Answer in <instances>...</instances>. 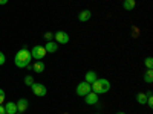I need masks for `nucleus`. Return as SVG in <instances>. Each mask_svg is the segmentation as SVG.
Returning <instances> with one entry per match:
<instances>
[{
  "instance_id": "f3484780",
  "label": "nucleus",
  "mask_w": 153,
  "mask_h": 114,
  "mask_svg": "<svg viewBox=\"0 0 153 114\" xmlns=\"http://www.w3.org/2000/svg\"><path fill=\"white\" fill-rule=\"evenodd\" d=\"M5 99H6L5 90H3V88H0V105H3V102H5Z\"/></svg>"
},
{
  "instance_id": "f03ea898",
  "label": "nucleus",
  "mask_w": 153,
  "mask_h": 114,
  "mask_svg": "<svg viewBox=\"0 0 153 114\" xmlns=\"http://www.w3.org/2000/svg\"><path fill=\"white\" fill-rule=\"evenodd\" d=\"M92 87V91L97 93V94H106L109 90H110V82L104 78H97L95 82L91 84Z\"/></svg>"
},
{
  "instance_id": "4468645a",
  "label": "nucleus",
  "mask_w": 153,
  "mask_h": 114,
  "mask_svg": "<svg viewBox=\"0 0 153 114\" xmlns=\"http://www.w3.org/2000/svg\"><path fill=\"white\" fill-rule=\"evenodd\" d=\"M136 102L139 105H146L147 104V93H138L136 94Z\"/></svg>"
},
{
  "instance_id": "f257e3e1",
  "label": "nucleus",
  "mask_w": 153,
  "mask_h": 114,
  "mask_svg": "<svg viewBox=\"0 0 153 114\" xmlns=\"http://www.w3.org/2000/svg\"><path fill=\"white\" fill-rule=\"evenodd\" d=\"M31 59H32L31 50L26 49V47H23V49H20L19 52L16 53V56H14V64H16L19 69H25V67L29 66Z\"/></svg>"
},
{
  "instance_id": "0eeeda50",
  "label": "nucleus",
  "mask_w": 153,
  "mask_h": 114,
  "mask_svg": "<svg viewBox=\"0 0 153 114\" xmlns=\"http://www.w3.org/2000/svg\"><path fill=\"white\" fill-rule=\"evenodd\" d=\"M84 102H86L87 105H95V104H98V94L94 93V91L87 93V94L84 96Z\"/></svg>"
},
{
  "instance_id": "393cba45",
  "label": "nucleus",
  "mask_w": 153,
  "mask_h": 114,
  "mask_svg": "<svg viewBox=\"0 0 153 114\" xmlns=\"http://www.w3.org/2000/svg\"><path fill=\"white\" fill-rule=\"evenodd\" d=\"M16 114H23V113H16Z\"/></svg>"
},
{
  "instance_id": "4be33fe9",
  "label": "nucleus",
  "mask_w": 153,
  "mask_h": 114,
  "mask_svg": "<svg viewBox=\"0 0 153 114\" xmlns=\"http://www.w3.org/2000/svg\"><path fill=\"white\" fill-rule=\"evenodd\" d=\"M0 114H5V107L0 105Z\"/></svg>"
},
{
  "instance_id": "423d86ee",
  "label": "nucleus",
  "mask_w": 153,
  "mask_h": 114,
  "mask_svg": "<svg viewBox=\"0 0 153 114\" xmlns=\"http://www.w3.org/2000/svg\"><path fill=\"white\" fill-rule=\"evenodd\" d=\"M92 91V87H91V84L89 82H80L78 85H76V94L78 96H81V97H84L87 93H91Z\"/></svg>"
},
{
  "instance_id": "20e7f679",
  "label": "nucleus",
  "mask_w": 153,
  "mask_h": 114,
  "mask_svg": "<svg viewBox=\"0 0 153 114\" xmlns=\"http://www.w3.org/2000/svg\"><path fill=\"white\" fill-rule=\"evenodd\" d=\"M31 56L35 58L37 61L43 59V58L46 56V49H45L43 46H34L32 50H31Z\"/></svg>"
},
{
  "instance_id": "f8f14e48",
  "label": "nucleus",
  "mask_w": 153,
  "mask_h": 114,
  "mask_svg": "<svg viewBox=\"0 0 153 114\" xmlns=\"http://www.w3.org/2000/svg\"><path fill=\"white\" fill-rule=\"evenodd\" d=\"M45 69H46V66H45V62H43L42 59H40V61H35L34 66H32V70H34L35 73H43Z\"/></svg>"
},
{
  "instance_id": "dca6fc26",
  "label": "nucleus",
  "mask_w": 153,
  "mask_h": 114,
  "mask_svg": "<svg viewBox=\"0 0 153 114\" xmlns=\"http://www.w3.org/2000/svg\"><path fill=\"white\" fill-rule=\"evenodd\" d=\"M144 81L147 84H152L153 82V69H147V72L144 75Z\"/></svg>"
},
{
  "instance_id": "a211bd4d",
  "label": "nucleus",
  "mask_w": 153,
  "mask_h": 114,
  "mask_svg": "<svg viewBox=\"0 0 153 114\" xmlns=\"http://www.w3.org/2000/svg\"><path fill=\"white\" fill-rule=\"evenodd\" d=\"M25 84L31 87L34 84V78H32V76H26V78H25Z\"/></svg>"
},
{
  "instance_id": "2eb2a0df",
  "label": "nucleus",
  "mask_w": 153,
  "mask_h": 114,
  "mask_svg": "<svg viewBox=\"0 0 153 114\" xmlns=\"http://www.w3.org/2000/svg\"><path fill=\"white\" fill-rule=\"evenodd\" d=\"M135 5H136L135 0H124V2H123V8L126 11H132L135 8Z\"/></svg>"
},
{
  "instance_id": "aec40b11",
  "label": "nucleus",
  "mask_w": 153,
  "mask_h": 114,
  "mask_svg": "<svg viewBox=\"0 0 153 114\" xmlns=\"http://www.w3.org/2000/svg\"><path fill=\"white\" fill-rule=\"evenodd\" d=\"M5 62H6V56H5L3 52H0V66H3Z\"/></svg>"
},
{
  "instance_id": "b1692460",
  "label": "nucleus",
  "mask_w": 153,
  "mask_h": 114,
  "mask_svg": "<svg viewBox=\"0 0 153 114\" xmlns=\"http://www.w3.org/2000/svg\"><path fill=\"white\" fill-rule=\"evenodd\" d=\"M117 114H126V113H123V111H120V113H117Z\"/></svg>"
},
{
  "instance_id": "6ab92c4d",
  "label": "nucleus",
  "mask_w": 153,
  "mask_h": 114,
  "mask_svg": "<svg viewBox=\"0 0 153 114\" xmlns=\"http://www.w3.org/2000/svg\"><path fill=\"white\" fill-rule=\"evenodd\" d=\"M146 67H147V69H153V59H152L150 56L146 59Z\"/></svg>"
},
{
  "instance_id": "7ed1b4c3",
  "label": "nucleus",
  "mask_w": 153,
  "mask_h": 114,
  "mask_svg": "<svg viewBox=\"0 0 153 114\" xmlns=\"http://www.w3.org/2000/svg\"><path fill=\"white\" fill-rule=\"evenodd\" d=\"M31 88H32V93H34L35 96H38V97H43V96H46V93H48L46 85L42 84V82H34V84L31 85Z\"/></svg>"
},
{
  "instance_id": "9b49d317",
  "label": "nucleus",
  "mask_w": 153,
  "mask_h": 114,
  "mask_svg": "<svg viewBox=\"0 0 153 114\" xmlns=\"http://www.w3.org/2000/svg\"><path fill=\"white\" fill-rule=\"evenodd\" d=\"M45 49H46V53H55L58 50V44L55 41H48Z\"/></svg>"
},
{
  "instance_id": "412c9836",
  "label": "nucleus",
  "mask_w": 153,
  "mask_h": 114,
  "mask_svg": "<svg viewBox=\"0 0 153 114\" xmlns=\"http://www.w3.org/2000/svg\"><path fill=\"white\" fill-rule=\"evenodd\" d=\"M45 40H48V41H51V40H52V37H54V34H51V32H46L45 35Z\"/></svg>"
},
{
  "instance_id": "5701e85b",
  "label": "nucleus",
  "mask_w": 153,
  "mask_h": 114,
  "mask_svg": "<svg viewBox=\"0 0 153 114\" xmlns=\"http://www.w3.org/2000/svg\"><path fill=\"white\" fill-rule=\"evenodd\" d=\"M8 3V0H0V5H6Z\"/></svg>"
},
{
  "instance_id": "ddd939ff",
  "label": "nucleus",
  "mask_w": 153,
  "mask_h": 114,
  "mask_svg": "<svg viewBox=\"0 0 153 114\" xmlns=\"http://www.w3.org/2000/svg\"><path fill=\"white\" fill-rule=\"evenodd\" d=\"M97 78H98L97 73H95L94 70H89V72H86L84 81H86V82H89V84H92V82H95V79H97Z\"/></svg>"
},
{
  "instance_id": "9d476101",
  "label": "nucleus",
  "mask_w": 153,
  "mask_h": 114,
  "mask_svg": "<svg viewBox=\"0 0 153 114\" xmlns=\"http://www.w3.org/2000/svg\"><path fill=\"white\" fill-rule=\"evenodd\" d=\"M91 18H92V12L89 11V9H84V11H81L80 14H78V20L83 21V23H84V21H89Z\"/></svg>"
},
{
  "instance_id": "a878e982",
  "label": "nucleus",
  "mask_w": 153,
  "mask_h": 114,
  "mask_svg": "<svg viewBox=\"0 0 153 114\" xmlns=\"http://www.w3.org/2000/svg\"><path fill=\"white\" fill-rule=\"evenodd\" d=\"M97 114H100V113H97Z\"/></svg>"
},
{
  "instance_id": "39448f33",
  "label": "nucleus",
  "mask_w": 153,
  "mask_h": 114,
  "mask_svg": "<svg viewBox=\"0 0 153 114\" xmlns=\"http://www.w3.org/2000/svg\"><path fill=\"white\" fill-rule=\"evenodd\" d=\"M54 38H55V43L57 44H68L69 43V34L68 32H65V31H57L55 34H54Z\"/></svg>"
},
{
  "instance_id": "6e6552de",
  "label": "nucleus",
  "mask_w": 153,
  "mask_h": 114,
  "mask_svg": "<svg viewBox=\"0 0 153 114\" xmlns=\"http://www.w3.org/2000/svg\"><path fill=\"white\" fill-rule=\"evenodd\" d=\"M16 105H17V111L19 113H25L28 110V105H29V102H28V99H25V97H22L19 102H16Z\"/></svg>"
},
{
  "instance_id": "1a4fd4ad",
  "label": "nucleus",
  "mask_w": 153,
  "mask_h": 114,
  "mask_svg": "<svg viewBox=\"0 0 153 114\" xmlns=\"http://www.w3.org/2000/svg\"><path fill=\"white\" fill-rule=\"evenodd\" d=\"M16 113H19L16 102H6L5 104V114H16Z\"/></svg>"
}]
</instances>
